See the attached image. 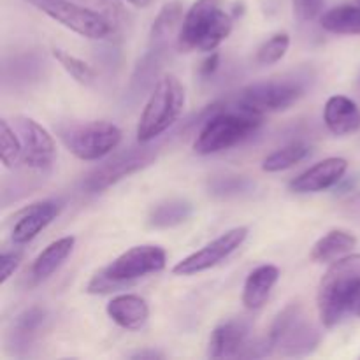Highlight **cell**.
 <instances>
[{"label":"cell","mask_w":360,"mask_h":360,"mask_svg":"<svg viewBox=\"0 0 360 360\" xmlns=\"http://www.w3.org/2000/svg\"><path fill=\"white\" fill-rule=\"evenodd\" d=\"M360 299V253L330 262L316 290V308L323 327H334L354 311Z\"/></svg>","instance_id":"1"},{"label":"cell","mask_w":360,"mask_h":360,"mask_svg":"<svg viewBox=\"0 0 360 360\" xmlns=\"http://www.w3.org/2000/svg\"><path fill=\"white\" fill-rule=\"evenodd\" d=\"M262 118L264 116L243 109L238 104L234 108L211 105L210 116L204 118L202 127L193 141V151L206 157L231 150L250 139L262 127Z\"/></svg>","instance_id":"2"},{"label":"cell","mask_w":360,"mask_h":360,"mask_svg":"<svg viewBox=\"0 0 360 360\" xmlns=\"http://www.w3.org/2000/svg\"><path fill=\"white\" fill-rule=\"evenodd\" d=\"M234 28V18L224 9L221 0H197L183 18L176 37L181 53H211L229 39Z\"/></svg>","instance_id":"3"},{"label":"cell","mask_w":360,"mask_h":360,"mask_svg":"<svg viewBox=\"0 0 360 360\" xmlns=\"http://www.w3.org/2000/svg\"><path fill=\"white\" fill-rule=\"evenodd\" d=\"M167 264V253L162 246L139 245L116 257L109 266L94 274L86 285L88 294H108L120 290L148 274L160 273Z\"/></svg>","instance_id":"4"},{"label":"cell","mask_w":360,"mask_h":360,"mask_svg":"<svg viewBox=\"0 0 360 360\" xmlns=\"http://www.w3.org/2000/svg\"><path fill=\"white\" fill-rule=\"evenodd\" d=\"M185 86L174 74H165L155 84L137 123V141L148 144L167 132L185 108Z\"/></svg>","instance_id":"5"},{"label":"cell","mask_w":360,"mask_h":360,"mask_svg":"<svg viewBox=\"0 0 360 360\" xmlns=\"http://www.w3.org/2000/svg\"><path fill=\"white\" fill-rule=\"evenodd\" d=\"M267 338L276 354L285 357H302L316 350L322 333L304 304L290 302L278 313Z\"/></svg>","instance_id":"6"},{"label":"cell","mask_w":360,"mask_h":360,"mask_svg":"<svg viewBox=\"0 0 360 360\" xmlns=\"http://www.w3.org/2000/svg\"><path fill=\"white\" fill-rule=\"evenodd\" d=\"M63 146L76 158L86 162L101 160L122 143V130L109 122H70L56 129Z\"/></svg>","instance_id":"7"},{"label":"cell","mask_w":360,"mask_h":360,"mask_svg":"<svg viewBox=\"0 0 360 360\" xmlns=\"http://www.w3.org/2000/svg\"><path fill=\"white\" fill-rule=\"evenodd\" d=\"M35 9L44 13L56 23L69 28L81 37L102 41L111 37L115 23L101 11L77 2V0H25Z\"/></svg>","instance_id":"8"},{"label":"cell","mask_w":360,"mask_h":360,"mask_svg":"<svg viewBox=\"0 0 360 360\" xmlns=\"http://www.w3.org/2000/svg\"><path fill=\"white\" fill-rule=\"evenodd\" d=\"M302 95H304V86L301 81L267 79L243 88L236 98V104L255 115L264 116L267 112L285 111L294 105Z\"/></svg>","instance_id":"9"},{"label":"cell","mask_w":360,"mask_h":360,"mask_svg":"<svg viewBox=\"0 0 360 360\" xmlns=\"http://www.w3.org/2000/svg\"><path fill=\"white\" fill-rule=\"evenodd\" d=\"M153 160L155 151L151 148H130L129 151L115 155L94 169L83 181V188L90 193H98L118 183L120 179L148 167Z\"/></svg>","instance_id":"10"},{"label":"cell","mask_w":360,"mask_h":360,"mask_svg":"<svg viewBox=\"0 0 360 360\" xmlns=\"http://www.w3.org/2000/svg\"><path fill=\"white\" fill-rule=\"evenodd\" d=\"M248 238V227H234L217 238L214 241L207 243L204 248L197 250V252L190 253L183 260H179L174 267L172 273L178 276H192V274L204 273V271L211 269V267L218 266L224 262L225 259L232 255L243 243Z\"/></svg>","instance_id":"11"},{"label":"cell","mask_w":360,"mask_h":360,"mask_svg":"<svg viewBox=\"0 0 360 360\" xmlns=\"http://www.w3.org/2000/svg\"><path fill=\"white\" fill-rule=\"evenodd\" d=\"M14 129L20 134L23 144L21 164L34 171H46L51 167L56 155V144L48 129L28 116H16Z\"/></svg>","instance_id":"12"},{"label":"cell","mask_w":360,"mask_h":360,"mask_svg":"<svg viewBox=\"0 0 360 360\" xmlns=\"http://www.w3.org/2000/svg\"><path fill=\"white\" fill-rule=\"evenodd\" d=\"M348 171L347 158L329 157L316 162L309 169L294 178L288 185V188L294 193L304 195V193H319L323 190H329L336 186L345 178Z\"/></svg>","instance_id":"13"},{"label":"cell","mask_w":360,"mask_h":360,"mask_svg":"<svg viewBox=\"0 0 360 360\" xmlns=\"http://www.w3.org/2000/svg\"><path fill=\"white\" fill-rule=\"evenodd\" d=\"M250 322L245 319H232L220 323L211 333L207 341V357L231 359L239 357L248 343Z\"/></svg>","instance_id":"14"},{"label":"cell","mask_w":360,"mask_h":360,"mask_svg":"<svg viewBox=\"0 0 360 360\" xmlns=\"http://www.w3.org/2000/svg\"><path fill=\"white\" fill-rule=\"evenodd\" d=\"M62 204L56 200H41V202L32 204L28 210L20 214V218L14 224L11 231V239L14 245H27L34 241L53 220L60 214Z\"/></svg>","instance_id":"15"},{"label":"cell","mask_w":360,"mask_h":360,"mask_svg":"<svg viewBox=\"0 0 360 360\" xmlns=\"http://www.w3.org/2000/svg\"><path fill=\"white\" fill-rule=\"evenodd\" d=\"M105 313L122 329L139 330L150 319V306L141 295L120 294L108 302Z\"/></svg>","instance_id":"16"},{"label":"cell","mask_w":360,"mask_h":360,"mask_svg":"<svg viewBox=\"0 0 360 360\" xmlns=\"http://www.w3.org/2000/svg\"><path fill=\"white\" fill-rule=\"evenodd\" d=\"M323 123L334 136H350L360 129V109L347 95H333L323 105Z\"/></svg>","instance_id":"17"},{"label":"cell","mask_w":360,"mask_h":360,"mask_svg":"<svg viewBox=\"0 0 360 360\" xmlns=\"http://www.w3.org/2000/svg\"><path fill=\"white\" fill-rule=\"evenodd\" d=\"M280 278V269L271 264H264L253 269L248 274L243 287V304L246 309H260L269 299L271 292H273L274 285L278 283Z\"/></svg>","instance_id":"18"},{"label":"cell","mask_w":360,"mask_h":360,"mask_svg":"<svg viewBox=\"0 0 360 360\" xmlns=\"http://www.w3.org/2000/svg\"><path fill=\"white\" fill-rule=\"evenodd\" d=\"M74 245H76V238L65 236V238L56 239L51 245L46 246V248L39 253L37 259L34 260V264H32V280H34L35 283H39V281L48 280L53 273H56V271L60 269V266L69 259V255L74 250Z\"/></svg>","instance_id":"19"},{"label":"cell","mask_w":360,"mask_h":360,"mask_svg":"<svg viewBox=\"0 0 360 360\" xmlns=\"http://www.w3.org/2000/svg\"><path fill=\"white\" fill-rule=\"evenodd\" d=\"M48 322V311L41 306H32L14 319L11 329V345L14 350L30 348Z\"/></svg>","instance_id":"20"},{"label":"cell","mask_w":360,"mask_h":360,"mask_svg":"<svg viewBox=\"0 0 360 360\" xmlns=\"http://www.w3.org/2000/svg\"><path fill=\"white\" fill-rule=\"evenodd\" d=\"M355 246H357V238L352 232L343 231V229H333L315 243L309 257L316 264H329L348 255Z\"/></svg>","instance_id":"21"},{"label":"cell","mask_w":360,"mask_h":360,"mask_svg":"<svg viewBox=\"0 0 360 360\" xmlns=\"http://www.w3.org/2000/svg\"><path fill=\"white\" fill-rule=\"evenodd\" d=\"M183 18V4L179 0H171L164 4L158 11L157 18L153 20L150 28V44L153 49H164L169 39L174 35V32L181 28Z\"/></svg>","instance_id":"22"},{"label":"cell","mask_w":360,"mask_h":360,"mask_svg":"<svg viewBox=\"0 0 360 360\" xmlns=\"http://www.w3.org/2000/svg\"><path fill=\"white\" fill-rule=\"evenodd\" d=\"M193 213V206L185 199H171L157 204L150 211L148 224L155 229H171L185 224Z\"/></svg>","instance_id":"23"},{"label":"cell","mask_w":360,"mask_h":360,"mask_svg":"<svg viewBox=\"0 0 360 360\" xmlns=\"http://www.w3.org/2000/svg\"><path fill=\"white\" fill-rule=\"evenodd\" d=\"M320 25L330 34L360 35V4L333 7L320 18Z\"/></svg>","instance_id":"24"},{"label":"cell","mask_w":360,"mask_h":360,"mask_svg":"<svg viewBox=\"0 0 360 360\" xmlns=\"http://www.w3.org/2000/svg\"><path fill=\"white\" fill-rule=\"evenodd\" d=\"M309 155V148L306 144L294 143L288 144V146L280 148V150L273 151L271 155H267L262 162V171L264 172H281L287 171V169L294 167L299 162L304 160Z\"/></svg>","instance_id":"25"},{"label":"cell","mask_w":360,"mask_h":360,"mask_svg":"<svg viewBox=\"0 0 360 360\" xmlns=\"http://www.w3.org/2000/svg\"><path fill=\"white\" fill-rule=\"evenodd\" d=\"M23 157V144L20 134L14 127L9 125L6 118L0 120V158L6 169H14L21 164Z\"/></svg>","instance_id":"26"},{"label":"cell","mask_w":360,"mask_h":360,"mask_svg":"<svg viewBox=\"0 0 360 360\" xmlns=\"http://www.w3.org/2000/svg\"><path fill=\"white\" fill-rule=\"evenodd\" d=\"M53 56H55L56 62L62 65V69L65 70L67 74H70L74 81H77L79 84H84V86H90L95 81L97 74H95L94 67L90 63H86L84 60L77 58V56L70 55L69 51L62 48H53Z\"/></svg>","instance_id":"27"},{"label":"cell","mask_w":360,"mask_h":360,"mask_svg":"<svg viewBox=\"0 0 360 360\" xmlns=\"http://www.w3.org/2000/svg\"><path fill=\"white\" fill-rule=\"evenodd\" d=\"M288 48H290V35L287 32H276L257 49L255 58L260 65H274L287 55Z\"/></svg>","instance_id":"28"},{"label":"cell","mask_w":360,"mask_h":360,"mask_svg":"<svg viewBox=\"0 0 360 360\" xmlns=\"http://www.w3.org/2000/svg\"><path fill=\"white\" fill-rule=\"evenodd\" d=\"M210 188L214 195L231 197V195H239V193L250 192L252 183H250L246 178H241V176H221V178L213 179Z\"/></svg>","instance_id":"29"},{"label":"cell","mask_w":360,"mask_h":360,"mask_svg":"<svg viewBox=\"0 0 360 360\" xmlns=\"http://www.w3.org/2000/svg\"><path fill=\"white\" fill-rule=\"evenodd\" d=\"M292 7L301 23H311L322 14L323 0H292Z\"/></svg>","instance_id":"30"},{"label":"cell","mask_w":360,"mask_h":360,"mask_svg":"<svg viewBox=\"0 0 360 360\" xmlns=\"http://www.w3.org/2000/svg\"><path fill=\"white\" fill-rule=\"evenodd\" d=\"M23 260V253L20 250H13V252H4L0 257V283H6L11 276L18 271Z\"/></svg>","instance_id":"31"},{"label":"cell","mask_w":360,"mask_h":360,"mask_svg":"<svg viewBox=\"0 0 360 360\" xmlns=\"http://www.w3.org/2000/svg\"><path fill=\"white\" fill-rule=\"evenodd\" d=\"M79 2L81 4H84V2L91 4V7H94V9L104 13L105 16H108L115 25H116V20H118V18L123 14L120 0H79Z\"/></svg>","instance_id":"32"},{"label":"cell","mask_w":360,"mask_h":360,"mask_svg":"<svg viewBox=\"0 0 360 360\" xmlns=\"http://www.w3.org/2000/svg\"><path fill=\"white\" fill-rule=\"evenodd\" d=\"M218 65H220V55H218L217 51H213L206 60H204L202 65H200V74H202L204 77L213 76V74L217 72Z\"/></svg>","instance_id":"33"},{"label":"cell","mask_w":360,"mask_h":360,"mask_svg":"<svg viewBox=\"0 0 360 360\" xmlns=\"http://www.w3.org/2000/svg\"><path fill=\"white\" fill-rule=\"evenodd\" d=\"M130 357L132 359H162L164 357V354H160V352H157V350H141V352H136V354H130Z\"/></svg>","instance_id":"34"},{"label":"cell","mask_w":360,"mask_h":360,"mask_svg":"<svg viewBox=\"0 0 360 360\" xmlns=\"http://www.w3.org/2000/svg\"><path fill=\"white\" fill-rule=\"evenodd\" d=\"M347 210L350 211L352 214H357V217H360V192L348 200Z\"/></svg>","instance_id":"35"},{"label":"cell","mask_w":360,"mask_h":360,"mask_svg":"<svg viewBox=\"0 0 360 360\" xmlns=\"http://www.w3.org/2000/svg\"><path fill=\"white\" fill-rule=\"evenodd\" d=\"M125 2L130 4V6L137 7V9H146V7L151 6L153 0H125Z\"/></svg>","instance_id":"36"},{"label":"cell","mask_w":360,"mask_h":360,"mask_svg":"<svg viewBox=\"0 0 360 360\" xmlns=\"http://www.w3.org/2000/svg\"><path fill=\"white\" fill-rule=\"evenodd\" d=\"M354 313L357 316H360V299L357 301V304H355V308H354Z\"/></svg>","instance_id":"37"},{"label":"cell","mask_w":360,"mask_h":360,"mask_svg":"<svg viewBox=\"0 0 360 360\" xmlns=\"http://www.w3.org/2000/svg\"><path fill=\"white\" fill-rule=\"evenodd\" d=\"M359 86H360V76H359Z\"/></svg>","instance_id":"38"},{"label":"cell","mask_w":360,"mask_h":360,"mask_svg":"<svg viewBox=\"0 0 360 360\" xmlns=\"http://www.w3.org/2000/svg\"><path fill=\"white\" fill-rule=\"evenodd\" d=\"M357 2H359V4H360V0H357Z\"/></svg>","instance_id":"39"}]
</instances>
